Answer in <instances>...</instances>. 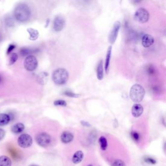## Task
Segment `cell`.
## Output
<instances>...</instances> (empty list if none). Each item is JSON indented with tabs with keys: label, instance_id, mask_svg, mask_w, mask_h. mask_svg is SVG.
I'll use <instances>...</instances> for the list:
<instances>
[{
	"label": "cell",
	"instance_id": "cell-1",
	"mask_svg": "<svg viewBox=\"0 0 166 166\" xmlns=\"http://www.w3.org/2000/svg\"><path fill=\"white\" fill-rule=\"evenodd\" d=\"M14 16L17 20L20 22H26L29 19L31 10L28 5L24 4H19L14 10Z\"/></svg>",
	"mask_w": 166,
	"mask_h": 166
},
{
	"label": "cell",
	"instance_id": "cell-2",
	"mask_svg": "<svg viewBox=\"0 0 166 166\" xmlns=\"http://www.w3.org/2000/svg\"><path fill=\"white\" fill-rule=\"evenodd\" d=\"M145 90L139 84L133 85L130 91V97L131 100L135 103L140 102L144 97Z\"/></svg>",
	"mask_w": 166,
	"mask_h": 166
},
{
	"label": "cell",
	"instance_id": "cell-3",
	"mask_svg": "<svg viewBox=\"0 0 166 166\" xmlns=\"http://www.w3.org/2000/svg\"><path fill=\"white\" fill-rule=\"evenodd\" d=\"M69 79V73L64 68H58L54 72L52 79L57 85H63L67 83Z\"/></svg>",
	"mask_w": 166,
	"mask_h": 166
},
{
	"label": "cell",
	"instance_id": "cell-4",
	"mask_svg": "<svg viewBox=\"0 0 166 166\" xmlns=\"http://www.w3.org/2000/svg\"><path fill=\"white\" fill-rule=\"evenodd\" d=\"M149 16V13L146 9L140 8L136 11L133 18L136 21L144 23L148 21Z\"/></svg>",
	"mask_w": 166,
	"mask_h": 166
},
{
	"label": "cell",
	"instance_id": "cell-5",
	"mask_svg": "<svg viewBox=\"0 0 166 166\" xmlns=\"http://www.w3.org/2000/svg\"><path fill=\"white\" fill-rule=\"evenodd\" d=\"M38 62L35 56L30 55L24 60V66L26 70L30 72L34 71L38 67Z\"/></svg>",
	"mask_w": 166,
	"mask_h": 166
},
{
	"label": "cell",
	"instance_id": "cell-6",
	"mask_svg": "<svg viewBox=\"0 0 166 166\" xmlns=\"http://www.w3.org/2000/svg\"><path fill=\"white\" fill-rule=\"evenodd\" d=\"M32 138L30 135L24 133L20 136L18 139L19 146L22 148H27L32 144Z\"/></svg>",
	"mask_w": 166,
	"mask_h": 166
},
{
	"label": "cell",
	"instance_id": "cell-7",
	"mask_svg": "<svg viewBox=\"0 0 166 166\" xmlns=\"http://www.w3.org/2000/svg\"><path fill=\"white\" fill-rule=\"evenodd\" d=\"M36 142L41 147H45L48 146L51 140V136L45 133H39L36 138Z\"/></svg>",
	"mask_w": 166,
	"mask_h": 166
},
{
	"label": "cell",
	"instance_id": "cell-8",
	"mask_svg": "<svg viewBox=\"0 0 166 166\" xmlns=\"http://www.w3.org/2000/svg\"><path fill=\"white\" fill-rule=\"evenodd\" d=\"M121 27V22L117 21L114 23L112 30L111 31L109 36V41L111 44L113 45L115 42L118 36V32Z\"/></svg>",
	"mask_w": 166,
	"mask_h": 166
},
{
	"label": "cell",
	"instance_id": "cell-9",
	"mask_svg": "<svg viewBox=\"0 0 166 166\" xmlns=\"http://www.w3.org/2000/svg\"><path fill=\"white\" fill-rule=\"evenodd\" d=\"M65 26V20L61 16H57L53 22V29L56 32H60L63 30Z\"/></svg>",
	"mask_w": 166,
	"mask_h": 166
},
{
	"label": "cell",
	"instance_id": "cell-10",
	"mask_svg": "<svg viewBox=\"0 0 166 166\" xmlns=\"http://www.w3.org/2000/svg\"><path fill=\"white\" fill-rule=\"evenodd\" d=\"M155 39L152 36L149 34H145L142 38V45L145 48H148L152 45L154 43Z\"/></svg>",
	"mask_w": 166,
	"mask_h": 166
},
{
	"label": "cell",
	"instance_id": "cell-11",
	"mask_svg": "<svg viewBox=\"0 0 166 166\" xmlns=\"http://www.w3.org/2000/svg\"><path fill=\"white\" fill-rule=\"evenodd\" d=\"M143 107L141 104L136 103L132 107V115L135 117H139L143 112Z\"/></svg>",
	"mask_w": 166,
	"mask_h": 166
},
{
	"label": "cell",
	"instance_id": "cell-12",
	"mask_svg": "<svg viewBox=\"0 0 166 166\" xmlns=\"http://www.w3.org/2000/svg\"><path fill=\"white\" fill-rule=\"evenodd\" d=\"M74 139V136L70 132H64L61 135V141L64 143L67 144L72 141Z\"/></svg>",
	"mask_w": 166,
	"mask_h": 166
},
{
	"label": "cell",
	"instance_id": "cell-13",
	"mask_svg": "<svg viewBox=\"0 0 166 166\" xmlns=\"http://www.w3.org/2000/svg\"><path fill=\"white\" fill-rule=\"evenodd\" d=\"M112 46H110L107 49L105 64V69L106 74H108L109 73V66H110V62L111 58V55H112Z\"/></svg>",
	"mask_w": 166,
	"mask_h": 166
},
{
	"label": "cell",
	"instance_id": "cell-14",
	"mask_svg": "<svg viewBox=\"0 0 166 166\" xmlns=\"http://www.w3.org/2000/svg\"><path fill=\"white\" fill-rule=\"evenodd\" d=\"M48 74L47 73H41L39 74L38 76L37 77V81L41 85H45L48 80Z\"/></svg>",
	"mask_w": 166,
	"mask_h": 166
},
{
	"label": "cell",
	"instance_id": "cell-15",
	"mask_svg": "<svg viewBox=\"0 0 166 166\" xmlns=\"http://www.w3.org/2000/svg\"><path fill=\"white\" fill-rule=\"evenodd\" d=\"M83 153L82 151H77L73 156V162L74 164H76L80 163L83 160Z\"/></svg>",
	"mask_w": 166,
	"mask_h": 166
},
{
	"label": "cell",
	"instance_id": "cell-16",
	"mask_svg": "<svg viewBox=\"0 0 166 166\" xmlns=\"http://www.w3.org/2000/svg\"><path fill=\"white\" fill-rule=\"evenodd\" d=\"M104 77V69H103V62L102 60L99 61L97 67V77L98 80H102Z\"/></svg>",
	"mask_w": 166,
	"mask_h": 166
},
{
	"label": "cell",
	"instance_id": "cell-17",
	"mask_svg": "<svg viewBox=\"0 0 166 166\" xmlns=\"http://www.w3.org/2000/svg\"><path fill=\"white\" fill-rule=\"evenodd\" d=\"M27 31L29 33V35H30V37H29L30 40L35 41L38 38L39 36V33L37 29L29 28L27 29Z\"/></svg>",
	"mask_w": 166,
	"mask_h": 166
},
{
	"label": "cell",
	"instance_id": "cell-18",
	"mask_svg": "<svg viewBox=\"0 0 166 166\" xmlns=\"http://www.w3.org/2000/svg\"><path fill=\"white\" fill-rule=\"evenodd\" d=\"M24 128L25 127L23 123H19L13 125L12 127L11 130L13 133L18 134L23 132L24 130Z\"/></svg>",
	"mask_w": 166,
	"mask_h": 166
},
{
	"label": "cell",
	"instance_id": "cell-19",
	"mask_svg": "<svg viewBox=\"0 0 166 166\" xmlns=\"http://www.w3.org/2000/svg\"><path fill=\"white\" fill-rule=\"evenodd\" d=\"M10 117L9 115L5 114H0V126H5L9 123Z\"/></svg>",
	"mask_w": 166,
	"mask_h": 166
},
{
	"label": "cell",
	"instance_id": "cell-20",
	"mask_svg": "<svg viewBox=\"0 0 166 166\" xmlns=\"http://www.w3.org/2000/svg\"><path fill=\"white\" fill-rule=\"evenodd\" d=\"M11 161L7 156H0V166H11Z\"/></svg>",
	"mask_w": 166,
	"mask_h": 166
},
{
	"label": "cell",
	"instance_id": "cell-21",
	"mask_svg": "<svg viewBox=\"0 0 166 166\" xmlns=\"http://www.w3.org/2000/svg\"><path fill=\"white\" fill-rule=\"evenodd\" d=\"M36 49H31L29 48H23L20 50V54L23 56H27L31 54L34 52H36Z\"/></svg>",
	"mask_w": 166,
	"mask_h": 166
},
{
	"label": "cell",
	"instance_id": "cell-22",
	"mask_svg": "<svg viewBox=\"0 0 166 166\" xmlns=\"http://www.w3.org/2000/svg\"><path fill=\"white\" fill-rule=\"evenodd\" d=\"M99 143L102 150L103 151L106 150L107 148L108 147V143L105 137L104 136H101L99 139Z\"/></svg>",
	"mask_w": 166,
	"mask_h": 166
},
{
	"label": "cell",
	"instance_id": "cell-23",
	"mask_svg": "<svg viewBox=\"0 0 166 166\" xmlns=\"http://www.w3.org/2000/svg\"><path fill=\"white\" fill-rule=\"evenodd\" d=\"M18 58V55L17 54L15 53H13L12 54L11 56H10V59H9V65L13 64L17 61Z\"/></svg>",
	"mask_w": 166,
	"mask_h": 166
},
{
	"label": "cell",
	"instance_id": "cell-24",
	"mask_svg": "<svg viewBox=\"0 0 166 166\" xmlns=\"http://www.w3.org/2000/svg\"><path fill=\"white\" fill-rule=\"evenodd\" d=\"M54 104L55 106L65 107L67 105V103L64 100H57L55 101Z\"/></svg>",
	"mask_w": 166,
	"mask_h": 166
},
{
	"label": "cell",
	"instance_id": "cell-25",
	"mask_svg": "<svg viewBox=\"0 0 166 166\" xmlns=\"http://www.w3.org/2000/svg\"><path fill=\"white\" fill-rule=\"evenodd\" d=\"M65 95L67 96H69V97H72V98H77L80 96V95L79 94H75V93H72L71 91H65L64 93Z\"/></svg>",
	"mask_w": 166,
	"mask_h": 166
},
{
	"label": "cell",
	"instance_id": "cell-26",
	"mask_svg": "<svg viewBox=\"0 0 166 166\" xmlns=\"http://www.w3.org/2000/svg\"><path fill=\"white\" fill-rule=\"evenodd\" d=\"M113 166H126L125 164L121 160H116L113 164Z\"/></svg>",
	"mask_w": 166,
	"mask_h": 166
},
{
	"label": "cell",
	"instance_id": "cell-27",
	"mask_svg": "<svg viewBox=\"0 0 166 166\" xmlns=\"http://www.w3.org/2000/svg\"><path fill=\"white\" fill-rule=\"evenodd\" d=\"M131 136H132V138L134 140V141H138L139 140L140 136L139 134L137 133L136 132H132L131 133Z\"/></svg>",
	"mask_w": 166,
	"mask_h": 166
},
{
	"label": "cell",
	"instance_id": "cell-28",
	"mask_svg": "<svg viewBox=\"0 0 166 166\" xmlns=\"http://www.w3.org/2000/svg\"><path fill=\"white\" fill-rule=\"evenodd\" d=\"M145 161L147 163H149L150 164H155L156 163V161L153 159L152 158H146L145 159Z\"/></svg>",
	"mask_w": 166,
	"mask_h": 166
},
{
	"label": "cell",
	"instance_id": "cell-29",
	"mask_svg": "<svg viewBox=\"0 0 166 166\" xmlns=\"http://www.w3.org/2000/svg\"><path fill=\"white\" fill-rule=\"evenodd\" d=\"M16 46L14 45H10L9 46V47L8 48V50H7V54H9L10 52H11L12 50H14V48H15Z\"/></svg>",
	"mask_w": 166,
	"mask_h": 166
},
{
	"label": "cell",
	"instance_id": "cell-30",
	"mask_svg": "<svg viewBox=\"0 0 166 166\" xmlns=\"http://www.w3.org/2000/svg\"><path fill=\"white\" fill-rule=\"evenodd\" d=\"M5 132L4 130L2 129H0V141L3 139L5 136Z\"/></svg>",
	"mask_w": 166,
	"mask_h": 166
},
{
	"label": "cell",
	"instance_id": "cell-31",
	"mask_svg": "<svg viewBox=\"0 0 166 166\" xmlns=\"http://www.w3.org/2000/svg\"><path fill=\"white\" fill-rule=\"evenodd\" d=\"M6 23H7V24H8V26L12 27V26H13V24H14V21L11 19L8 18V19L7 20Z\"/></svg>",
	"mask_w": 166,
	"mask_h": 166
},
{
	"label": "cell",
	"instance_id": "cell-32",
	"mask_svg": "<svg viewBox=\"0 0 166 166\" xmlns=\"http://www.w3.org/2000/svg\"><path fill=\"white\" fill-rule=\"evenodd\" d=\"M81 124L83 125V126H86V127H90V126H91V125L88 122H87L81 121Z\"/></svg>",
	"mask_w": 166,
	"mask_h": 166
},
{
	"label": "cell",
	"instance_id": "cell-33",
	"mask_svg": "<svg viewBox=\"0 0 166 166\" xmlns=\"http://www.w3.org/2000/svg\"><path fill=\"white\" fill-rule=\"evenodd\" d=\"M148 72L150 74H152L153 73L155 72L154 68H153V67L150 66V67H149Z\"/></svg>",
	"mask_w": 166,
	"mask_h": 166
},
{
	"label": "cell",
	"instance_id": "cell-34",
	"mask_svg": "<svg viewBox=\"0 0 166 166\" xmlns=\"http://www.w3.org/2000/svg\"><path fill=\"white\" fill-rule=\"evenodd\" d=\"M2 82V77H1L0 76V83Z\"/></svg>",
	"mask_w": 166,
	"mask_h": 166
},
{
	"label": "cell",
	"instance_id": "cell-35",
	"mask_svg": "<svg viewBox=\"0 0 166 166\" xmlns=\"http://www.w3.org/2000/svg\"><path fill=\"white\" fill-rule=\"evenodd\" d=\"M37 166V165H31V166Z\"/></svg>",
	"mask_w": 166,
	"mask_h": 166
},
{
	"label": "cell",
	"instance_id": "cell-36",
	"mask_svg": "<svg viewBox=\"0 0 166 166\" xmlns=\"http://www.w3.org/2000/svg\"><path fill=\"white\" fill-rule=\"evenodd\" d=\"M92 166V165H88V166Z\"/></svg>",
	"mask_w": 166,
	"mask_h": 166
}]
</instances>
